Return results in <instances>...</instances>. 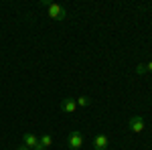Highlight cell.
Instances as JSON below:
<instances>
[{"label":"cell","instance_id":"4","mask_svg":"<svg viewBox=\"0 0 152 150\" xmlns=\"http://www.w3.org/2000/svg\"><path fill=\"white\" fill-rule=\"evenodd\" d=\"M59 108H61V112H65V114H75V112H77V104H75V100H71V97H65V100L59 104Z\"/></svg>","mask_w":152,"mask_h":150},{"label":"cell","instance_id":"3","mask_svg":"<svg viewBox=\"0 0 152 150\" xmlns=\"http://www.w3.org/2000/svg\"><path fill=\"white\" fill-rule=\"evenodd\" d=\"M128 128L134 132V134H140V132H144V128H146V122H144V118L142 116H132L128 120Z\"/></svg>","mask_w":152,"mask_h":150},{"label":"cell","instance_id":"10","mask_svg":"<svg viewBox=\"0 0 152 150\" xmlns=\"http://www.w3.org/2000/svg\"><path fill=\"white\" fill-rule=\"evenodd\" d=\"M146 71H152V61H150V63H146Z\"/></svg>","mask_w":152,"mask_h":150},{"label":"cell","instance_id":"5","mask_svg":"<svg viewBox=\"0 0 152 150\" xmlns=\"http://www.w3.org/2000/svg\"><path fill=\"white\" fill-rule=\"evenodd\" d=\"M110 146V138L105 134H97L94 138V150H107Z\"/></svg>","mask_w":152,"mask_h":150},{"label":"cell","instance_id":"6","mask_svg":"<svg viewBox=\"0 0 152 150\" xmlns=\"http://www.w3.org/2000/svg\"><path fill=\"white\" fill-rule=\"evenodd\" d=\"M23 144L26 146V148L35 150V148H37V144H39V138H37L33 132H24V134H23Z\"/></svg>","mask_w":152,"mask_h":150},{"label":"cell","instance_id":"9","mask_svg":"<svg viewBox=\"0 0 152 150\" xmlns=\"http://www.w3.org/2000/svg\"><path fill=\"white\" fill-rule=\"evenodd\" d=\"M136 71H138V73H144V71H146V65H140V67H138Z\"/></svg>","mask_w":152,"mask_h":150},{"label":"cell","instance_id":"8","mask_svg":"<svg viewBox=\"0 0 152 150\" xmlns=\"http://www.w3.org/2000/svg\"><path fill=\"white\" fill-rule=\"evenodd\" d=\"M75 104H77V108H87V105L91 104V100H89L87 95H81V97L75 100Z\"/></svg>","mask_w":152,"mask_h":150},{"label":"cell","instance_id":"7","mask_svg":"<svg viewBox=\"0 0 152 150\" xmlns=\"http://www.w3.org/2000/svg\"><path fill=\"white\" fill-rule=\"evenodd\" d=\"M51 144H53V138H51L49 134H43V136L39 138V144H37L35 150H49V148H51Z\"/></svg>","mask_w":152,"mask_h":150},{"label":"cell","instance_id":"12","mask_svg":"<svg viewBox=\"0 0 152 150\" xmlns=\"http://www.w3.org/2000/svg\"><path fill=\"white\" fill-rule=\"evenodd\" d=\"M114 150H116V148H114Z\"/></svg>","mask_w":152,"mask_h":150},{"label":"cell","instance_id":"1","mask_svg":"<svg viewBox=\"0 0 152 150\" xmlns=\"http://www.w3.org/2000/svg\"><path fill=\"white\" fill-rule=\"evenodd\" d=\"M41 4H43V6H47L49 16H51L53 20H65V18H67V10H65L61 4H53V2L49 4V2H45V0H43Z\"/></svg>","mask_w":152,"mask_h":150},{"label":"cell","instance_id":"11","mask_svg":"<svg viewBox=\"0 0 152 150\" xmlns=\"http://www.w3.org/2000/svg\"><path fill=\"white\" fill-rule=\"evenodd\" d=\"M18 150H31V148H26V146H24V144H23V146H20V148H18Z\"/></svg>","mask_w":152,"mask_h":150},{"label":"cell","instance_id":"2","mask_svg":"<svg viewBox=\"0 0 152 150\" xmlns=\"http://www.w3.org/2000/svg\"><path fill=\"white\" fill-rule=\"evenodd\" d=\"M83 134L81 132H77V130H71L69 132V138H67V146H69L71 150H79L83 146Z\"/></svg>","mask_w":152,"mask_h":150}]
</instances>
